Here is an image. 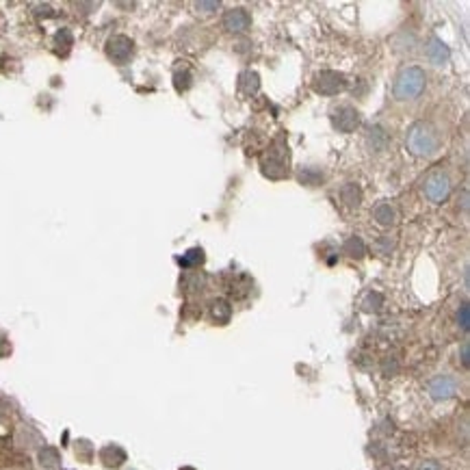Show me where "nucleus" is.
Instances as JSON below:
<instances>
[{"label":"nucleus","instance_id":"obj_9","mask_svg":"<svg viewBox=\"0 0 470 470\" xmlns=\"http://www.w3.org/2000/svg\"><path fill=\"white\" fill-rule=\"evenodd\" d=\"M455 390H457L455 379H453V377H447V375L435 377L431 384H429V392H431V397H433L435 401L451 399V397L455 395Z\"/></svg>","mask_w":470,"mask_h":470},{"label":"nucleus","instance_id":"obj_1","mask_svg":"<svg viewBox=\"0 0 470 470\" xmlns=\"http://www.w3.org/2000/svg\"><path fill=\"white\" fill-rule=\"evenodd\" d=\"M405 141H407V150L414 156H423V159L433 156L440 145L438 130L427 122H416L414 126H409Z\"/></svg>","mask_w":470,"mask_h":470},{"label":"nucleus","instance_id":"obj_18","mask_svg":"<svg viewBox=\"0 0 470 470\" xmlns=\"http://www.w3.org/2000/svg\"><path fill=\"white\" fill-rule=\"evenodd\" d=\"M379 304H381V295L379 292H369L366 299H364V310H379Z\"/></svg>","mask_w":470,"mask_h":470},{"label":"nucleus","instance_id":"obj_7","mask_svg":"<svg viewBox=\"0 0 470 470\" xmlns=\"http://www.w3.org/2000/svg\"><path fill=\"white\" fill-rule=\"evenodd\" d=\"M332 124L338 132H354L360 126V113L354 106H338L332 111Z\"/></svg>","mask_w":470,"mask_h":470},{"label":"nucleus","instance_id":"obj_21","mask_svg":"<svg viewBox=\"0 0 470 470\" xmlns=\"http://www.w3.org/2000/svg\"><path fill=\"white\" fill-rule=\"evenodd\" d=\"M377 247H379V252L381 254H390V249L395 247V241L390 239V237H384L379 243H377Z\"/></svg>","mask_w":470,"mask_h":470},{"label":"nucleus","instance_id":"obj_12","mask_svg":"<svg viewBox=\"0 0 470 470\" xmlns=\"http://www.w3.org/2000/svg\"><path fill=\"white\" fill-rule=\"evenodd\" d=\"M340 197H342V202L347 204L349 209H358V206H360V199H362V191H360V187H358V185L349 183V185H345V187H342Z\"/></svg>","mask_w":470,"mask_h":470},{"label":"nucleus","instance_id":"obj_10","mask_svg":"<svg viewBox=\"0 0 470 470\" xmlns=\"http://www.w3.org/2000/svg\"><path fill=\"white\" fill-rule=\"evenodd\" d=\"M427 56H429V61H431L433 66H445V63H449L451 52H449V48L445 46L443 39L431 37L429 44H427Z\"/></svg>","mask_w":470,"mask_h":470},{"label":"nucleus","instance_id":"obj_24","mask_svg":"<svg viewBox=\"0 0 470 470\" xmlns=\"http://www.w3.org/2000/svg\"><path fill=\"white\" fill-rule=\"evenodd\" d=\"M421 470H438V466L435 464H425V466H421Z\"/></svg>","mask_w":470,"mask_h":470},{"label":"nucleus","instance_id":"obj_15","mask_svg":"<svg viewBox=\"0 0 470 470\" xmlns=\"http://www.w3.org/2000/svg\"><path fill=\"white\" fill-rule=\"evenodd\" d=\"M299 180H302L304 185H308V187H314V185H319V183L323 180V171H319V169H314V167H304V169L299 171Z\"/></svg>","mask_w":470,"mask_h":470},{"label":"nucleus","instance_id":"obj_17","mask_svg":"<svg viewBox=\"0 0 470 470\" xmlns=\"http://www.w3.org/2000/svg\"><path fill=\"white\" fill-rule=\"evenodd\" d=\"M230 312H232V310H230L228 302H221V299H219V302L213 304V319H215V321L225 323V321L230 319Z\"/></svg>","mask_w":470,"mask_h":470},{"label":"nucleus","instance_id":"obj_22","mask_svg":"<svg viewBox=\"0 0 470 470\" xmlns=\"http://www.w3.org/2000/svg\"><path fill=\"white\" fill-rule=\"evenodd\" d=\"M195 7H197V11H202V13H213V11L219 9V3H197Z\"/></svg>","mask_w":470,"mask_h":470},{"label":"nucleus","instance_id":"obj_6","mask_svg":"<svg viewBox=\"0 0 470 470\" xmlns=\"http://www.w3.org/2000/svg\"><path fill=\"white\" fill-rule=\"evenodd\" d=\"M132 52H135V44H132V39L126 37V35H115V37H111L109 44H106V54H109L111 61L117 63V66L128 63Z\"/></svg>","mask_w":470,"mask_h":470},{"label":"nucleus","instance_id":"obj_8","mask_svg":"<svg viewBox=\"0 0 470 470\" xmlns=\"http://www.w3.org/2000/svg\"><path fill=\"white\" fill-rule=\"evenodd\" d=\"M249 24H252V18L245 9H230L223 16V26L230 33H243L249 28Z\"/></svg>","mask_w":470,"mask_h":470},{"label":"nucleus","instance_id":"obj_11","mask_svg":"<svg viewBox=\"0 0 470 470\" xmlns=\"http://www.w3.org/2000/svg\"><path fill=\"white\" fill-rule=\"evenodd\" d=\"M373 217H375V221H377L379 225H386V228H388V225H392V223L397 221V211H395L392 204L381 202V204H377V206H375Z\"/></svg>","mask_w":470,"mask_h":470},{"label":"nucleus","instance_id":"obj_2","mask_svg":"<svg viewBox=\"0 0 470 470\" xmlns=\"http://www.w3.org/2000/svg\"><path fill=\"white\" fill-rule=\"evenodd\" d=\"M425 82H427L425 72L416 66H409V68L401 70L395 80V96L399 100H414L423 94Z\"/></svg>","mask_w":470,"mask_h":470},{"label":"nucleus","instance_id":"obj_19","mask_svg":"<svg viewBox=\"0 0 470 470\" xmlns=\"http://www.w3.org/2000/svg\"><path fill=\"white\" fill-rule=\"evenodd\" d=\"M189 85H191V74L189 72H178V74H175V89L185 92Z\"/></svg>","mask_w":470,"mask_h":470},{"label":"nucleus","instance_id":"obj_14","mask_svg":"<svg viewBox=\"0 0 470 470\" xmlns=\"http://www.w3.org/2000/svg\"><path fill=\"white\" fill-rule=\"evenodd\" d=\"M239 87H241V92L247 94V96L256 94V92H258V87H260V78H258V74H256V72H245V74H241Z\"/></svg>","mask_w":470,"mask_h":470},{"label":"nucleus","instance_id":"obj_16","mask_svg":"<svg viewBox=\"0 0 470 470\" xmlns=\"http://www.w3.org/2000/svg\"><path fill=\"white\" fill-rule=\"evenodd\" d=\"M178 262L183 264V267H197V264L204 262V252H202L199 247H193V249H189Z\"/></svg>","mask_w":470,"mask_h":470},{"label":"nucleus","instance_id":"obj_4","mask_svg":"<svg viewBox=\"0 0 470 470\" xmlns=\"http://www.w3.org/2000/svg\"><path fill=\"white\" fill-rule=\"evenodd\" d=\"M423 191L425 195L433 202V204H440L445 202L451 193V178L447 171H431L427 175V180L423 185Z\"/></svg>","mask_w":470,"mask_h":470},{"label":"nucleus","instance_id":"obj_20","mask_svg":"<svg viewBox=\"0 0 470 470\" xmlns=\"http://www.w3.org/2000/svg\"><path fill=\"white\" fill-rule=\"evenodd\" d=\"M457 321L464 332H468V304H462L459 312H457Z\"/></svg>","mask_w":470,"mask_h":470},{"label":"nucleus","instance_id":"obj_3","mask_svg":"<svg viewBox=\"0 0 470 470\" xmlns=\"http://www.w3.org/2000/svg\"><path fill=\"white\" fill-rule=\"evenodd\" d=\"M260 165H262L264 175H269V178H273V180L284 178L288 173V148H286L284 139H278L271 148L262 154Z\"/></svg>","mask_w":470,"mask_h":470},{"label":"nucleus","instance_id":"obj_5","mask_svg":"<svg viewBox=\"0 0 470 470\" xmlns=\"http://www.w3.org/2000/svg\"><path fill=\"white\" fill-rule=\"evenodd\" d=\"M345 87H347L345 74L334 72V70H326L314 78V92L321 96H336L345 89Z\"/></svg>","mask_w":470,"mask_h":470},{"label":"nucleus","instance_id":"obj_23","mask_svg":"<svg viewBox=\"0 0 470 470\" xmlns=\"http://www.w3.org/2000/svg\"><path fill=\"white\" fill-rule=\"evenodd\" d=\"M462 356H464V364L468 366V345H464V349H462Z\"/></svg>","mask_w":470,"mask_h":470},{"label":"nucleus","instance_id":"obj_13","mask_svg":"<svg viewBox=\"0 0 470 470\" xmlns=\"http://www.w3.org/2000/svg\"><path fill=\"white\" fill-rule=\"evenodd\" d=\"M342 252L351 258H362V256H366V245L360 237H351V239H347Z\"/></svg>","mask_w":470,"mask_h":470}]
</instances>
